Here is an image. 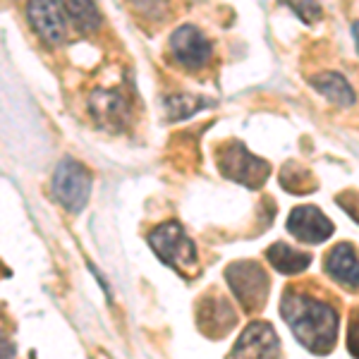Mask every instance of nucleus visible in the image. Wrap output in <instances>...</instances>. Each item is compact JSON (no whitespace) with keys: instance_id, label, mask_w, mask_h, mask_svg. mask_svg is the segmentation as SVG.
Wrapping results in <instances>:
<instances>
[{"instance_id":"obj_1","label":"nucleus","mask_w":359,"mask_h":359,"mask_svg":"<svg viewBox=\"0 0 359 359\" xmlns=\"http://www.w3.org/2000/svg\"><path fill=\"white\" fill-rule=\"evenodd\" d=\"M280 316L304 350L314 355H328L335 347L338 311L323 299L297 287H287L280 299Z\"/></svg>"},{"instance_id":"obj_2","label":"nucleus","mask_w":359,"mask_h":359,"mask_svg":"<svg viewBox=\"0 0 359 359\" xmlns=\"http://www.w3.org/2000/svg\"><path fill=\"white\" fill-rule=\"evenodd\" d=\"M149 247L165 266H170L180 276H194L199 269V252L187 230L177 221H165L156 225L147 235Z\"/></svg>"},{"instance_id":"obj_3","label":"nucleus","mask_w":359,"mask_h":359,"mask_svg":"<svg viewBox=\"0 0 359 359\" xmlns=\"http://www.w3.org/2000/svg\"><path fill=\"white\" fill-rule=\"evenodd\" d=\"M218 170L221 175L233 180L237 184H245L249 189L264 187V182L271 175L269 161L254 156L242 142H225L218 149Z\"/></svg>"},{"instance_id":"obj_4","label":"nucleus","mask_w":359,"mask_h":359,"mask_svg":"<svg viewBox=\"0 0 359 359\" xmlns=\"http://www.w3.org/2000/svg\"><path fill=\"white\" fill-rule=\"evenodd\" d=\"M225 280L247 314L259 311L269 299V273L257 262H233L225 269Z\"/></svg>"},{"instance_id":"obj_5","label":"nucleus","mask_w":359,"mask_h":359,"mask_svg":"<svg viewBox=\"0 0 359 359\" xmlns=\"http://www.w3.org/2000/svg\"><path fill=\"white\" fill-rule=\"evenodd\" d=\"M55 201L69 213H82L91 194V172L84 163L74 158H62L55 165L53 182H50Z\"/></svg>"},{"instance_id":"obj_6","label":"nucleus","mask_w":359,"mask_h":359,"mask_svg":"<svg viewBox=\"0 0 359 359\" xmlns=\"http://www.w3.org/2000/svg\"><path fill=\"white\" fill-rule=\"evenodd\" d=\"M170 55L187 69L204 67L213 55V46L206 34L194 25H182L170 34Z\"/></svg>"},{"instance_id":"obj_7","label":"nucleus","mask_w":359,"mask_h":359,"mask_svg":"<svg viewBox=\"0 0 359 359\" xmlns=\"http://www.w3.org/2000/svg\"><path fill=\"white\" fill-rule=\"evenodd\" d=\"M280 357V338L266 321L249 323L240 333L228 359H278Z\"/></svg>"},{"instance_id":"obj_8","label":"nucleus","mask_w":359,"mask_h":359,"mask_svg":"<svg viewBox=\"0 0 359 359\" xmlns=\"http://www.w3.org/2000/svg\"><path fill=\"white\" fill-rule=\"evenodd\" d=\"M287 230L306 245H321L335 233V225L318 206H297L287 216Z\"/></svg>"},{"instance_id":"obj_9","label":"nucleus","mask_w":359,"mask_h":359,"mask_svg":"<svg viewBox=\"0 0 359 359\" xmlns=\"http://www.w3.org/2000/svg\"><path fill=\"white\" fill-rule=\"evenodd\" d=\"M27 17H29V22H32L34 32H36L46 43L57 46L67 39V17L60 3H43V0L29 3Z\"/></svg>"},{"instance_id":"obj_10","label":"nucleus","mask_w":359,"mask_h":359,"mask_svg":"<svg viewBox=\"0 0 359 359\" xmlns=\"http://www.w3.org/2000/svg\"><path fill=\"white\" fill-rule=\"evenodd\" d=\"M237 321L235 309L221 294H206L196 309V323L208 338H223L233 331Z\"/></svg>"},{"instance_id":"obj_11","label":"nucleus","mask_w":359,"mask_h":359,"mask_svg":"<svg viewBox=\"0 0 359 359\" xmlns=\"http://www.w3.org/2000/svg\"><path fill=\"white\" fill-rule=\"evenodd\" d=\"M326 273L347 290H359V252L350 242H340L326 254Z\"/></svg>"},{"instance_id":"obj_12","label":"nucleus","mask_w":359,"mask_h":359,"mask_svg":"<svg viewBox=\"0 0 359 359\" xmlns=\"http://www.w3.org/2000/svg\"><path fill=\"white\" fill-rule=\"evenodd\" d=\"M89 111L103 127H123L130 118V103L118 89H96L89 98Z\"/></svg>"},{"instance_id":"obj_13","label":"nucleus","mask_w":359,"mask_h":359,"mask_svg":"<svg viewBox=\"0 0 359 359\" xmlns=\"http://www.w3.org/2000/svg\"><path fill=\"white\" fill-rule=\"evenodd\" d=\"M266 259H269V264L283 276H297L309 269V264H311L309 254L299 252V249H292L290 245H285V242L271 245L266 249Z\"/></svg>"},{"instance_id":"obj_14","label":"nucleus","mask_w":359,"mask_h":359,"mask_svg":"<svg viewBox=\"0 0 359 359\" xmlns=\"http://www.w3.org/2000/svg\"><path fill=\"white\" fill-rule=\"evenodd\" d=\"M311 86L318 91V94H323L331 103L335 106H355L357 101V94L355 89L350 86V82L343 77V74L338 72H321L316 74V77H311Z\"/></svg>"},{"instance_id":"obj_15","label":"nucleus","mask_w":359,"mask_h":359,"mask_svg":"<svg viewBox=\"0 0 359 359\" xmlns=\"http://www.w3.org/2000/svg\"><path fill=\"white\" fill-rule=\"evenodd\" d=\"M65 17L74 25V29L82 34H94L101 27L103 17L96 3H84V0H72V3H62Z\"/></svg>"},{"instance_id":"obj_16","label":"nucleus","mask_w":359,"mask_h":359,"mask_svg":"<svg viewBox=\"0 0 359 359\" xmlns=\"http://www.w3.org/2000/svg\"><path fill=\"white\" fill-rule=\"evenodd\" d=\"M280 184L292 194H309V192H314V189H316V177L311 175L306 168L297 165L292 161V163H287L285 168H283Z\"/></svg>"},{"instance_id":"obj_17","label":"nucleus","mask_w":359,"mask_h":359,"mask_svg":"<svg viewBox=\"0 0 359 359\" xmlns=\"http://www.w3.org/2000/svg\"><path fill=\"white\" fill-rule=\"evenodd\" d=\"M211 101H204L199 96H165V113L168 120H182L189 118V115L199 113L201 108H208Z\"/></svg>"},{"instance_id":"obj_18","label":"nucleus","mask_w":359,"mask_h":359,"mask_svg":"<svg viewBox=\"0 0 359 359\" xmlns=\"http://www.w3.org/2000/svg\"><path fill=\"white\" fill-rule=\"evenodd\" d=\"M287 8L297 17H302L304 25H314L318 17H321V5L316 3H287Z\"/></svg>"},{"instance_id":"obj_19","label":"nucleus","mask_w":359,"mask_h":359,"mask_svg":"<svg viewBox=\"0 0 359 359\" xmlns=\"http://www.w3.org/2000/svg\"><path fill=\"white\" fill-rule=\"evenodd\" d=\"M347 347H350V355L359 359V306L352 311V316H350V328H347Z\"/></svg>"},{"instance_id":"obj_20","label":"nucleus","mask_w":359,"mask_h":359,"mask_svg":"<svg viewBox=\"0 0 359 359\" xmlns=\"http://www.w3.org/2000/svg\"><path fill=\"white\" fill-rule=\"evenodd\" d=\"M3 359H13V350H10L8 340H3Z\"/></svg>"},{"instance_id":"obj_21","label":"nucleus","mask_w":359,"mask_h":359,"mask_svg":"<svg viewBox=\"0 0 359 359\" xmlns=\"http://www.w3.org/2000/svg\"><path fill=\"white\" fill-rule=\"evenodd\" d=\"M352 34H355V41H357V48H359V22L352 25Z\"/></svg>"}]
</instances>
